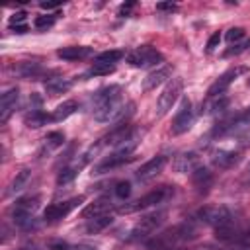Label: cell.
Listing matches in <instances>:
<instances>
[{
	"label": "cell",
	"mask_w": 250,
	"mask_h": 250,
	"mask_svg": "<svg viewBox=\"0 0 250 250\" xmlns=\"http://www.w3.org/2000/svg\"><path fill=\"white\" fill-rule=\"evenodd\" d=\"M92 104H94V119L100 123H107V121H117L121 109H123V100H121V86L111 84L105 86L102 90H98L92 96Z\"/></svg>",
	"instance_id": "1"
},
{
	"label": "cell",
	"mask_w": 250,
	"mask_h": 250,
	"mask_svg": "<svg viewBox=\"0 0 250 250\" xmlns=\"http://www.w3.org/2000/svg\"><path fill=\"white\" fill-rule=\"evenodd\" d=\"M199 221L211 225L215 229V236L219 240H238V230H236V225H234V217L230 213L229 207L225 205H209V207H203L199 213H197Z\"/></svg>",
	"instance_id": "2"
},
{
	"label": "cell",
	"mask_w": 250,
	"mask_h": 250,
	"mask_svg": "<svg viewBox=\"0 0 250 250\" xmlns=\"http://www.w3.org/2000/svg\"><path fill=\"white\" fill-rule=\"evenodd\" d=\"M197 238V229L191 225V223H180L172 229H168L166 232L162 234H156L150 242H148V248L150 250H162V248H174L182 242H189Z\"/></svg>",
	"instance_id": "3"
},
{
	"label": "cell",
	"mask_w": 250,
	"mask_h": 250,
	"mask_svg": "<svg viewBox=\"0 0 250 250\" xmlns=\"http://www.w3.org/2000/svg\"><path fill=\"white\" fill-rule=\"evenodd\" d=\"M172 191H174V189L168 188V186L156 188V189L145 193L143 197H139V199H135V201H131V203H123L121 207H117V213H121V215H129V213H137V211L148 209V207H152V205L162 203L168 195H172Z\"/></svg>",
	"instance_id": "4"
},
{
	"label": "cell",
	"mask_w": 250,
	"mask_h": 250,
	"mask_svg": "<svg viewBox=\"0 0 250 250\" xmlns=\"http://www.w3.org/2000/svg\"><path fill=\"white\" fill-rule=\"evenodd\" d=\"M41 203V197L39 195H25V197H20L14 207H12V219L16 225H20L21 229H29L33 227V213L37 211Z\"/></svg>",
	"instance_id": "5"
},
{
	"label": "cell",
	"mask_w": 250,
	"mask_h": 250,
	"mask_svg": "<svg viewBox=\"0 0 250 250\" xmlns=\"http://www.w3.org/2000/svg\"><path fill=\"white\" fill-rule=\"evenodd\" d=\"M166 217H168V211H164V209L141 217V221H139V223L133 227V230H131V238H133V240H141V238L150 236L152 232H156V230L164 225Z\"/></svg>",
	"instance_id": "6"
},
{
	"label": "cell",
	"mask_w": 250,
	"mask_h": 250,
	"mask_svg": "<svg viewBox=\"0 0 250 250\" xmlns=\"http://www.w3.org/2000/svg\"><path fill=\"white\" fill-rule=\"evenodd\" d=\"M182 90H184V80L178 78V76L172 78V80L166 84V88L162 90V94L158 96V102H156V113H158V115H166V113L172 109V105L178 102Z\"/></svg>",
	"instance_id": "7"
},
{
	"label": "cell",
	"mask_w": 250,
	"mask_h": 250,
	"mask_svg": "<svg viewBox=\"0 0 250 250\" xmlns=\"http://www.w3.org/2000/svg\"><path fill=\"white\" fill-rule=\"evenodd\" d=\"M162 61H164L162 53H158L150 45H143V47H139L127 55V62L131 66H137V68H148V66H154Z\"/></svg>",
	"instance_id": "8"
},
{
	"label": "cell",
	"mask_w": 250,
	"mask_h": 250,
	"mask_svg": "<svg viewBox=\"0 0 250 250\" xmlns=\"http://www.w3.org/2000/svg\"><path fill=\"white\" fill-rule=\"evenodd\" d=\"M82 201H84V197L78 195V197H70V199H66V201L51 203V205L45 209L43 219H45V221H57V219H62V217H66L70 211H74Z\"/></svg>",
	"instance_id": "9"
},
{
	"label": "cell",
	"mask_w": 250,
	"mask_h": 250,
	"mask_svg": "<svg viewBox=\"0 0 250 250\" xmlns=\"http://www.w3.org/2000/svg\"><path fill=\"white\" fill-rule=\"evenodd\" d=\"M191 123H193L191 102L184 98V100H182V105H180V109H178V113H176V117H174V121H172V133H174V135H182V133H186V131L191 127Z\"/></svg>",
	"instance_id": "10"
},
{
	"label": "cell",
	"mask_w": 250,
	"mask_h": 250,
	"mask_svg": "<svg viewBox=\"0 0 250 250\" xmlns=\"http://www.w3.org/2000/svg\"><path fill=\"white\" fill-rule=\"evenodd\" d=\"M242 72H246V68L244 66H236V68H229L227 72H223L211 86H209V90H207V94L211 96V98H217V96H221L234 80H236V76L238 74H242Z\"/></svg>",
	"instance_id": "11"
},
{
	"label": "cell",
	"mask_w": 250,
	"mask_h": 250,
	"mask_svg": "<svg viewBox=\"0 0 250 250\" xmlns=\"http://www.w3.org/2000/svg\"><path fill=\"white\" fill-rule=\"evenodd\" d=\"M166 156L164 154H156V156H152L150 160H146L145 164H141V168L135 172V178L139 180V182H146V180H150V178H154L156 174H160L162 172V168L166 166Z\"/></svg>",
	"instance_id": "12"
},
{
	"label": "cell",
	"mask_w": 250,
	"mask_h": 250,
	"mask_svg": "<svg viewBox=\"0 0 250 250\" xmlns=\"http://www.w3.org/2000/svg\"><path fill=\"white\" fill-rule=\"evenodd\" d=\"M174 170L176 172H182V174H191L193 170H197L201 166V156L197 152H182L174 158Z\"/></svg>",
	"instance_id": "13"
},
{
	"label": "cell",
	"mask_w": 250,
	"mask_h": 250,
	"mask_svg": "<svg viewBox=\"0 0 250 250\" xmlns=\"http://www.w3.org/2000/svg\"><path fill=\"white\" fill-rule=\"evenodd\" d=\"M18 100H20L18 88H10L8 92L2 94V98H0V123H6L10 119V115L16 111Z\"/></svg>",
	"instance_id": "14"
},
{
	"label": "cell",
	"mask_w": 250,
	"mask_h": 250,
	"mask_svg": "<svg viewBox=\"0 0 250 250\" xmlns=\"http://www.w3.org/2000/svg\"><path fill=\"white\" fill-rule=\"evenodd\" d=\"M170 76H172V68L170 66H160V68L152 70L150 74H146V78L143 80V90L145 92L154 90L156 86H160L162 82H166Z\"/></svg>",
	"instance_id": "15"
},
{
	"label": "cell",
	"mask_w": 250,
	"mask_h": 250,
	"mask_svg": "<svg viewBox=\"0 0 250 250\" xmlns=\"http://www.w3.org/2000/svg\"><path fill=\"white\" fill-rule=\"evenodd\" d=\"M92 55V49L90 47H84V45H72V47H62L57 51V57L62 59V61H80V59H86Z\"/></svg>",
	"instance_id": "16"
},
{
	"label": "cell",
	"mask_w": 250,
	"mask_h": 250,
	"mask_svg": "<svg viewBox=\"0 0 250 250\" xmlns=\"http://www.w3.org/2000/svg\"><path fill=\"white\" fill-rule=\"evenodd\" d=\"M133 158H135V156H121V154L113 152V154L105 156L100 164H96V166H94V174L109 172V170H113V168H117V166H121V164H125V162H129V160H133Z\"/></svg>",
	"instance_id": "17"
},
{
	"label": "cell",
	"mask_w": 250,
	"mask_h": 250,
	"mask_svg": "<svg viewBox=\"0 0 250 250\" xmlns=\"http://www.w3.org/2000/svg\"><path fill=\"white\" fill-rule=\"evenodd\" d=\"M111 209V201L107 197H102V199H96L94 203H88L84 209H82V217L84 219H94V217H100V215H105L109 213Z\"/></svg>",
	"instance_id": "18"
},
{
	"label": "cell",
	"mask_w": 250,
	"mask_h": 250,
	"mask_svg": "<svg viewBox=\"0 0 250 250\" xmlns=\"http://www.w3.org/2000/svg\"><path fill=\"white\" fill-rule=\"evenodd\" d=\"M62 145H64V135H62L61 131H53V133H49V135L43 139V145H41V148H39V156L45 158V156H49L53 150H57V148L62 146Z\"/></svg>",
	"instance_id": "19"
},
{
	"label": "cell",
	"mask_w": 250,
	"mask_h": 250,
	"mask_svg": "<svg viewBox=\"0 0 250 250\" xmlns=\"http://www.w3.org/2000/svg\"><path fill=\"white\" fill-rule=\"evenodd\" d=\"M191 182H193V186L197 188V191H207V189L213 186V172H211L209 168L199 166L197 170L191 172Z\"/></svg>",
	"instance_id": "20"
},
{
	"label": "cell",
	"mask_w": 250,
	"mask_h": 250,
	"mask_svg": "<svg viewBox=\"0 0 250 250\" xmlns=\"http://www.w3.org/2000/svg\"><path fill=\"white\" fill-rule=\"evenodd\" d=\"M12 72L21 76V78H37L43 74V68L39 62H31V61H23L20 64H14L12 66Z\"/></svg>",
	"instance_id": "21"
},
{
	"label": "cell",
	"mask_w": 250,
	"mask_h": 250,
	"mask_svg": "<svg viewBox=\"0 0 250 250\" xmlns=\"http://www.w3.org/2000/svg\"><path fill=\"white\" fill-rule=\"evenodd\" d=\"M72 86V80L68 78H62V76H55V78H49L45 80V88L51 96H59V94H64L66 90H70Z\"/></svg>",
	"instance_id": "22"
},
{
	"label": "cell",
	"mask_w": 250,
	"mask_h": 250,
	"mask_svg": "<svg viewBox=\"0 0 250 250\" xmlns=\"http://www.w3.org/2000/svg\"><path fill=\"white\" fill-rule=\"evenodd\" d=\"M23 121H25V125H27V127H33V129H37V127H43V125H47V123H49V121H53V119H51V115H47L45 111L31 107V111H27V113H25Z\"/></svg>",
	"instance_id": "23"
},
{
	"label": "cell",
	"mask_w": 250,
	"mask_h": 250,
	"mask_svg": "<svg viewBox=\"0 0 250 250\" xmlns=\"http://www.w3.org/2000/svg\"><path fill=\"white\" fill-rule=\"evenodd\" d=\"M111 223H113V217H111L109 213L100 215V217H94V219H88V223H86V232L96 234V232L104 230L105 227H109Z\"/></svg>",
	"instance_id": "24"
},
{
	"label": "cell",
	"mask_w": 250,
	"mask_h": 250,
	"mask_svg": "<svg viewBox=\"0 0 250 250\" xmlns=\"http://www.w3.org/2000/svg\"><path fill=\"white\" fill-rule=\"evenodd\" d=\"M76 109H78V104H76L74 100H66V102H62L61 105H57V109L53 111L51 119H53V121H62V119L70 117Z\"/></svg>",
	"instance_id": "25"
},
{
	"label": "cell",
	"mask_w": 250,
	"mask_h": 250,
	"mask_svg": "<svg viewBox=\"0 0 250 250\" xmlns=\"http://www.w3.org/2000/svg\"><path fill=\"white\" fill-rule=\"evenodd\" d=\"M29 178H31V172H29L27 168H25V170H21V172H18V174H16V178L12 180V184H10L8 191H6V195H16L18 191H21V189L27 186Z\"/></svg>",
	"instance_id": "26"
},
{
	"label": "cell",
	"mask_w": 250,
	"mask_h": 250,
	"mask_svg": "<svg viewBox=\"0 0 250 250\" xmlns=\"http://www.w3.org/2000/svg\"><path fill=\"white\" fill-rule=\"evenodd\" d=\"M213 162H215L217 166H221V168H229V166H232V164L238 162V154H236V152L221 150V152H217V154L213 156Z\"/></svg>",
	"instance_id": "27"
},
{
	"label": "cell",
	"mask_w": 250,
	"mask_h": 250,
	"mask_svg": "<svg viewBox=\"0 0 250 250\" xmlns=\"http://www.w3.org/2000/svg\"><path fill=\"white\" fill-rule=\"evenodd\" d=\"M125 57V53L123 51H119V49H111V51H104V53H100L98 57H96V62H107V64H115L117 61H121Z\"/></svg>",
	"instance_id": "28"
},
{
	"label": "cell",
	"mask_w": 250,
	"mask_h": 250,
	"mask_svg": "<svg viewBox=\"0 0 250 250\" xmlns=\"http://www.w3.org/2000/svg\"><path fill=\"white\" fill-rule=\"evenodd\" d=\"M104 146H105V141H104V139L96 141V143H94V145H92V146H90L86 152H82V158H80V162H82V164H88V162H92V160H94V158H96V156L102 152V148H104Z\"/></svg>",
	"instance_id": "29"
},
{
	"label": "cell",
	"mask_w": 250,
	"mask_h": 250,
	"mask_svg": "<svg viewBox=\"0 0 250 250\" xmlns=\"http://www.w3.org/2000/svg\"><path fill=\"white\" fill-rule=\"evenodd\" d=\"M115 70V64H107V62H94L92 68L88 70V76H105L109 72Z\"/></svg>",
	"instance_id": "30"
},
{
	"label": "cell",
	"mask_w": 250,
	"mask_h": 250,
	"mask_svg": "<svg viewBox=\"0 0 250 250\" xmlns=\"http://www.w3.org/2000/svg\"><path fill=\"white\" fill-rule=\"evenodd\" d=\"M76 176H78V168H64V170H61L59 176H57V186H66V184H70Z\"/></svg>",
	"instance_id": "31"
},
{
	"label": "cell",
	"mask_w": 250,
	"mask_h": 250,
	"mask_svg": "<svg viewBox=\"0 0 250 250\" xmlns=\"http://www.w3.org/2000/svg\"><path fill=\"white\" fill-rule=\"evenodd\" d=\"M246 125H250V107H246L244 111H240L232 117V131H236L240 127H246Z\"/></svg>",
	"instance_id": "32"
},
{
	"label": "cell",
	"mask_w": 250,
	"mask_h": 250,
	"mask_svg": "<svg viewBox=\"0 0 250 250\" xmlns=\"http://www.w3.org/2000/svg\"><path fill=\"white\" fill-rule=\"evenodd\" d=\"M250 47V39L248 37H244V39H240L238 43H234L230 49H227L225 51V57H232V55H240V53H244L246 49Z\"/></svg>",
	"instance_id": "33"
},
{
	"label": "cell",
	"mask_w": 250,
	"mask_h": 250,
	"mask_svg": "<svg viewBox=\"0 0 250 250\" xmlns=\"http://www.w3.org/2000/svg\"><path fill=\"white\" fill-rule=\"evenodd\" d=\"M53 23H55V16H37L35 18V21H33V25L37 27V29H49V27H53Z\"/></svg>",
	"instance_id": "34"
},
{
	"label": "cell",
	"mask_w": 250,
	"mask_h": 250,
	"mask_svg": "<svg viewBox=\"0 0 250 250\" xmlns=\"http://www.w3.org/2000/svg\"><path fill=\"white\" fill-rule=\"evenodd\" d=\"M225 39H227L230 45H232V43H238L240 39H244V29H242V27H230V29L227 31Z\"/></svg>",
	"instance_id": "35"
},
{
	"label": "cell",
	"mask_w": 250,
	"mask_h": 250,
	"mask_svg": "<svg viewBox=\"0 0 250 250\" xmlns=\"http://www.w3.org/2000/svg\"><path fill=\"white\" fill-rule=\"evenodd\" d=\"M113 191H115V195H117L119 199H127V197L131 195V184H129V182H117Z\"/></svg>",
	"instance_id": "36"
},
{
	"label": "cell",
	"mask_w": 250,
	"mask_h": 250,
	"mask_svg": "<svg viewBox=\"0 0 250 250\" xmlns=\"http://www.w3.org/2000/svg\"><path fill=\"white\" fill-rule=\"evenodd\" d=\"M25 12H16V14H12L10 16V27H16V25H25L23 21H25Z\"/></svg>",
	"instance_id": "37"
},
{
	"label": "cell",
	"mask_w": 250,
	"mask_h": 250,
	"mask_svg": "<svg viewBox=\"0 0 250 250\" xmlns=\"http://www.w3.org/2000/svg\"><path fill=\"white\" fill-rule=\"evenodd\" d=\"M219 43H221V33H219V31H215V33L209 37V41H207V53L215 51V49L219 47Z\"/></svg>",
	"instance_id": "38"
},
{
	"label": "cell",
	"mask_w": 250,
	"mask_h": 250,
	"mask_svg": "<svg viewBox=\"0 0 250 250\" xmlns=\"http://www.w3.org/2000/svg\"><path fill=\"white\" fill-rule=\"evenodd\" d=\"M178 6L174 2H158L156 4V10H162V12H174Z\"/></svg>",
	"instance_id": "39"
},
{
	"label": "cell",
	"mask_w": 250,
	"mask_h": 250,
	"mask_svg": "<svg viewBox=\"0 0 250 250\" xmlns=\"http://www.w3.org/2000/svg\"><path fill=\"white\" fill-rule=\"evenodd\" d=\"M135 8V2H127V4H121V8H119V16L121 18H127L129 14H131V10Z\"/></svg>",
	"instance_id": "40"
},
{
	"label": "cell",
	"mask_w": 250,
	"mask_h": 250,
	"mask_svg": "<svg viewBox=\"0 0 250 250\" xmlns=\"http://www.w3.org/2000/svg\"><path fill=\"white\" fill-rule=\"evenodd\" d=\"M49 250H70V244H66V242H51Z\"/></svg>",
	"instance_id": "41"
},
{
	"label": "cell",
	"mask_w": 250,
	"mask_h": 250,
	"mask_svg": "<svg viewBox=\"0 0 250 250\" xmlns=\"http://www.w3.org/2000/svg\"><path fill=\"white\" fill-rule=\"evenodd\" d=\"M227 105H229V100H227V98H225V100H221V102H217V104H213V113L223 111Z\"/></svg>",
	"instance_id": "42"
},
{
	"label": "cell",
	"mask_w": 250,
	"mask_h": 250,
	"mask_svg": "<svg viewBox=\"0 0 250 250\" xmlns=\"http://www.w3.org/2000/svg\"><path fill=\"white\" fill-rule=\"evenodd\" d=\"M230 250H250V242L236 240V246H234V248H230Z\"/></svg>",
	"instance_id": "43"
},
{
	"label": "cell",
	"mask_w": 250,
	"mask_h": 250,
	"mask_svg": "<svg viewBox=\"0 0 250 250\" xmlns=\"http://www.w3.org/2000/svg\"><path fill=\"white\" fill-rule=\"evenodd\" d=\"M61 4L59 2H41V8L43 10H55V8H59Z\"/></svg>",
	"instance_id": "44"
},
{
	"label": "cell",
	"mask_w": 250,
	"mask_h": 250,
	"mask_svg": "<svg viewBox=\"0 0 250 250\" xmlns=\"http://www.w3.org/2000/svg\"><path fill=\"white\" fill-rule=\"evenodd\" d=\"M16 33H25L27 31V25H16V27H12Z\"/></svg>",
	"instance_id": "45"
},
{
	"label": "cell",
	"mask_w": 250,
	"mask_h": 250,
	"mask_svg": "<svg viewBox=\"0 0 250 250\" xmlns=\"http://www.w3.org/2000/svg\"><path fill=\"white\" fill-rule=\"evenodd\" d=\"M162 250H184V248H180V246H174V248H162Z\"/></svg>",
	"instance_id": "46"
},
{
	"label": "cell",
	"mask_w": 250,
	"mask_h": 250,
	"mask_svg": "<svg viewBox=\"0 0 250 250\" xmlns=\"http://www.w3.org/2000/svg\"><path fill=\"white\" fill-rule=\"evenodd\" d=\"M248 172H250V164H248Z\"/></svg>",
	"instance_id": "47"
}]
</instances>
